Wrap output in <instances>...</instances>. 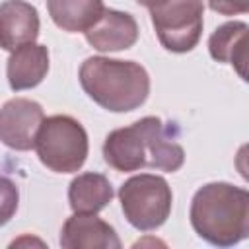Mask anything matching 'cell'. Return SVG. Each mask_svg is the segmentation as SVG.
Instances as JSON below:
<instances>
[{
    "label": "cell",
    "mask_w": 249,
    "mask_h": 249,
    "mask_svg": "<svg viewBox=\"0 0 249 249\" xmlns=\"http://www.w3.org/2000/svg\"><path fill=\"white\" fill-rule=\"evenodd\" d=\"M103 158L117 171H138L142 167L177 171L185 161V152L169 138L158 117H144L130 126L109 132Z\"/></svg>",
    "instance_id": "obj_1"
},
{
    "label": "cell",
    "mask_w": 249,
    "mask_h": 249,
    "mask_svg": "<svg viewBox=\"0 0 249 249\" xmlns=\"http://www.w3.org/2000/svg\"><path fill=\"white\" fill-rule=\"evenodd\" d=\"M195 231L212 245L230 247L249 233V193L230 183L200 187L191 202Z\"/></svg>",
    "instance_id": "obj_2"
},
{
    "label": "cell",
    "mask_w": 249,
    "mask_h": 249,
    "mask_svg": "<svg viewBox=\"0 0 249 249\" xmlns=\"http://www.w3.org/2000/svg\"><path fill=\"white\" fill-rule=\"evenodd\" d=\"M80 84L89 99L113 113L138 109L150 93V76L132 60L89 56L80 66Z\"/></svg>",
    "instance_id": "obj_3"
},
{
    "label": "cell",
    "mask_w": 249,
    "mask_h": 249,
    "mask_svg": "<svg viewBox=\"0 0 249 249\" xmlns=\"http://www.w3.org/2000/svg\"><path fill=\"white\" fill-rule=\"evenodd\" d=\"M45 167L54 173H74L88 158L86 128L68 115H53L43 119L35 146Z\"/></svg>",
    "instance_id": "obj_4"
},
{
    "label": "cell",
    "mask_w": 249,
    "mask_h": 249,
    "mask_svg": "<svg viewBox=\"0 0 249 249\" xmlns=\"http://www.w3.org/2000/svg\"><path fill=\"white\" fill-rule=\"evenodd\" d=\"M119 200L123 214L132 228L152 231L169 218L173 195L163 177L140 173L121 185Z\"/></svg>",
    "instance_id": "obj_5"
},
{
    "label": "cell",
    "mask_w": 249,
    "mask_h": 249,
    "mask_svg": "<svg viewBox=\"0 0 249 249\" xmlns=\"http://www.w3.org/2000/svg\"><path fill=\"white\" fill-rule=\"evenodd\" d=\"M152 25L163 49L189 53L202 33V0H161L150 8Z\"/></svg>",
    "instance_id": "obj_6"
},
{
    "label": "cell",
    "mask_w": 249,
    "mask_h": 249,
    "mask_svg": "<svg viewBox=\"0 0 249 249\" xmlns=\"http://www.w3.org/2000/svg\"><path fill=\"white\" fill-rule=\"evenodd\" d=\"M43 107L27 97H14L0 109V140L12 150L27 152L35 146L37 130L43 123Z\"/></svg>",
    "instance_id": "obj_7"
},
{
    "label": "cell",
    "mask_w": 249,
    "mask_h": 249,
    "mask_svg": "<svg viewBox=\"0 0 249 249\" xmlns=\"http://www.w3.org/2000/svg\"><path fill=\"white\" fill-rule=\"evenodd\" d=\"M64 249H119L121 239L115 230L93 212H74L60 231Z\"/></svg>",
    "instance_id": "obj_8"
},
{
    "label": "cell",
    "mask_w": 249,
    "mask_h": 249,
    "mask_svg": "<svg viewBox=\"0 0 249 249\" xmlns=\"http://www.w3.org/2000/svg\"><path fill=\"white\" fill-rule=\"evenodd\" d=\"M39 35V14L25 0H6L0 4V49L16 51L35 43Z\"/></svg>",
    "instance_id": "obj_9"
},
{
    "label": "cell",
    "mask_w": 249,
    "mask_h": 249,
    "mask_svg": "<svg viewBox=\"0 0 249 249\" xmlns=\"http://www.w3.org/2000/svg\"><path fill=\"white\" fill-rule=\"evenodd\" d=\"M138 39L136 19L119 10H107L86 31V41L97 51H123L130 49Z\"/></svg>",
    "instance_id": "obj_10"
},
{
    "label": "cell",
    "mask_w": 249,
    "mask_h": 249,
    "mask_svg": "<svg viewBox=\"0 0 249 249\" xmlns=\"http://www.w3.org/2000/svg\"><path fill=\"white\" fill-rule=\"evenodd\" d=\"M49 72V51L43 45L27 43L12 51L8 58V84L14 91L35 88Z\"/></svg>",
    "instance_id": "obj_11"
},
{
    "label": "cell",
    "mask_w": 249,
    "mask_h": 249,
    "mask_svg": "<svg viewBox=\"0 0 249 249\" xmlns=\"http://www.w3.org/2000/svg\"><path fill=\"white\" fill-rule=\"evenodd\" d=\"M247 23L243 21H228L220 25L208 39L210 56L218 62L231 64L237 74L245 80L247 66Z\"/></svg>",
    "instance_id": "obj_12"
},
{
    "label": "cell",
    "mask_w": 249,
    "mask_h": 249,
    "mask_svg": "<svg viewBox=\"0 0 249 249\" xmlns=\"http://www.w3.org/2000/svg\"><path fill=\"white\" fill-rule=\"evenodd\" d=\"M51 19L68 33H86L105 12L103 0H47Z\"/></svg>",
    "instance_id": "obj_13"
},
{
    "label": "cell",
    "mask_w": 249,
    "mask_h": 249,
    "mask_svg": "<svg viewBox=\"0 0 249 249\" xmlns=\"http://www.w3.org/2000/svg\"><path fill=\"white\" fill-rule=\"evenodd\" d=\"M113 198V187L101 173H82L72 179L68 189V202L74 212H99Z\"/></svg>",
    "instance_id": "obj_14"
},
{
    "label": "cell",
    "mask_w": 249,
    "mask_h": 249,
    "mask_svg": "<svg viewBox=\"0 0 249 249\" xmlns=\"http://www.w3.org/2000/svg\"><path fill=\"white\" fill-rule=\"evenodd\" d=\"M19 193L12 179L0 175V226L8 224L18 210Z\"/></svg>",
    "instance_id": "obj_15"
},
{
    "label": "cell",
    "mask_w": 249,
    "mask_h": 249,
    "mask_svg": "<svg viewBox=\"0 0 249 249\" xmlns=\"http://www.w3.org/2000/svg\"><path fill=\"white\" fill-rule=\"evenodd\" d=\"M208 4L222 16H237L249 10V0H208Z\"/></svg>",
    "instance_id": "obj_16"
},
{
    "label": "cell",
    "mask_w": 249,
    "mask_h": 249,
    "mask_svg": "<svg viewBox=\"0 0 249 249\" xmlns=\"http://www.w3.org/2000/svg\"><path fill=\"white\" fill-rule=\"evenodd\" d=\"M138 4H142V6H146V8H152V6H156L158 2H161V0H136Z\"/></svg>",
    "instance_id": "obj_17"
}]
</instances>
